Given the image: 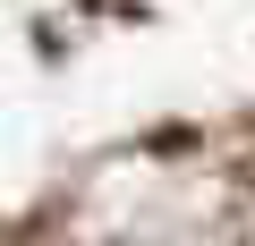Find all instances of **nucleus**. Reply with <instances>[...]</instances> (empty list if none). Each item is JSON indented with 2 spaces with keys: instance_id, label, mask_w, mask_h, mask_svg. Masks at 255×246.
Wrapping results in <instances>:
<instances>
[]
</instances>
